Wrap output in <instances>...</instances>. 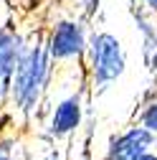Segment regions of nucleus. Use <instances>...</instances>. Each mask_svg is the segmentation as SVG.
<instances>
[{
    "label": "nucleus",
    "mask_w": 157,
    "mask_h": 160,
    "mask_svg": "<svg viewBox=\"0 0 157 160\" xmlns=\"http://www.w3.org/2000/svg\"><path fill=\"white\" fill-rule=\"evenodd\" d=\"M56 64L43 46V38L28 36L26 48L18 58L10 79V92H8V109L13 117H21V122L31 125L38 117L41 107H46V94L53 87Z\"/></svg>",
    "instance_id": "obj_1"
},
{
    "label": "nucleus",
    "mask_w": 157,
    "mask_h": 160,
    "mask_svg": "<svg viewBox=\"0 0 157 160\" xmlns=\"http://www.w3.org/2000/svg\"><path fill=\"white\" fill-rule=\"evenodd\" d=\"M86 84L96 94L107 92L127 74V48L119 36L109 31H91L84 53Z\"/></svg>",
    "instance_id": "obj_2"
},
{
    "label": "nucleus",
    "mask_w": 157,
    "mask_h": 160,
    "mask_svg": "<svg viewBox=\"0 0 157 160\" xmlns=\"http://www.w3.org/2000/svg\"><path fill=\"white\" fill-rule=\"evenodd\" d=\"M86 89L89 87L81 84L48 104L43 130H41V137L46 142H64V140H71L74 135H78L86 117Z\"/></svg>",
    "instance_id": "obj_3"
},
{
    "label": "nucleus",
    "mask_w": 157,
    "mask_h": 160,
    "mask_svg": "<svg viewBox=\"0 0 157 160\" xmlns=\"http://www.w3.org/2000/svg\"><path fill=\"white\" fill-rule=\"evenodd\" d=\"M89 26L86 18L61 15L53 18L43 33V46L53 64H78L84 61L86 43H89Z\"/></svg>",
    "instance_id": "obj_4"
},
{
    "label": "nucleus",
    "mask_w": 157,
    "mask_h": 160,
    "mask_svg": "<svg viewBox=\"0 0 157 160\" xmlns=\"http://www.w3.org/2000/svg\"><path fill=\"white\" fill-rule=\"evenodd\" d=\"M157 148V135L147 132L140 125H129L122 132H114L107 140L104 148V160H137L140 155H145L147 150Z\"/></svg>",
    "instance_id": "obj_5"
},
{
    "label": "nucleus",
    "mask_w": 157,
    "mask_h": 160,
    "mask_svg": "<svg viewBox=\"0 0 157 160\" xmlns=\"http://www.w3.org/2000/svg\"><path fill=\"white\" fill-rule=\"evenodd\" d=\"M137 125L152 135H157V92L142 99V107L137 112Z\"/></svg>",
    "instance_id": "obj_6"
},
{
    "label": "nucleus",
    "mask_w": 157,
    "mask_h": 160,
    "mask_svg": "<svg viewBox=\"0 0 157 160\" xmlns=\"http://www.w3.org/2000/svg\"><path fill=\"white\" fill-rule=\"evenodd\" d=\"M15 150H18V137L3 132L0 135V160H15Z\"/></svg>",
    "instance_id": "obj_7"
},
{
    "label": "nucleus",
    "mask_w": 157,
    "mask_h": 160,
    "mask_svg": "<svg viewBox=\"0 0 157 160\" xmlns=\"http://www.w3.org/2000/svg\"><path fill=\"white\" fill-rule=\"evenodd\" d=\"M41 160H66V155H64L61 148H56V142H48V148L41 155Z\"/></svg>",
    "instance_id": "obj_8"
},
{
    "label": "nucleus",
    "mask_w": 157,
    "mask_h": 160,
    "mask_svg": "<svg viewBox=\"0 0 157 160\" xmlns=\"http://www.w3.org/2000/svg\"><path fill=\"white\" fill-rule=\"evenodd\" d=\"M140 8L152 13V15H157V0H140Z\"/></svg>",
    "instance_id": "obj_9"
},
{
    "label": "nucleus",
    "mask_w": 157,
    "mask_h": 160,
    "mask_svg": "<svg viewBox=\"0 0 157 160\" xmlns=\"http://www.w3.org/2000/svg\"><path fill=\"white\" fill-rule=\"evenodd\" d=\"M137 160H157V150H147L145 155H140Z\"/></svg>",
    "instance_id": "obj_10"
}]
</instances>
